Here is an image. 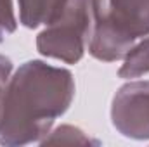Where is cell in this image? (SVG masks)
I'll use <instances>...</instances> for the list:
<instances>
[{"label": "cell", "mask_w": 149, "mask_h": 147, "mask_svg": "<svg viewBox=\"0 0 149 147\" xmlns=\"http://www.w3.org/2000/svg\"><path fill=\"white\" fill-rule=\"evenodd\" d=\"M74 78L70 69L26 61L10 74L0 99V146L42 142L54 121L70 109Z\"/></svg>", "instance_id": "obj_1"}, {"label": "cell", "mask_w": 149, "mask_h": 147, "mask_svg": "<svg viewBox=\"0 0 149 147\" xmlns=\"http://www.w3.org/2000/svg\"><path fill=\"white\" fill-rule=\"evenodd\" d=\"M149 35V0H92L88 54L102 62L123 59L127 50Z\"/></svg>", "instance_id": "obj_2"}, {"label": "cell", "mask_w": 149, "mask_h": 147, "mask_svg": "<svg viewBox=\"0 0 149 147\" xmlns=\"http://www.w3.org/2000/svg\"><path fill=\"white\" fill-rule=\"evenodd\" d=\"M92 24V0H68L63 10L37 37V50L50 59L76 64L85 50Z\"/></svg>", "instance_id": "obj_3"}, {"label": "cell", "mask_w": 149, "mask_h": 147, "mask_svg": "<svg viewBox=\"0 0 149 147\" xmlns=\"http://www.w3.org/2000/svg\"><path fill=\"white\" fill-rule=\"evenodd\" d=\"M111 123L118 133L134 140H149V80L128 81L111 102Z\"/></svg>", "instance_id": "obj_4"}, {"label": "cell", "mask_w": 149, "mask_h": 147, "mask_svg": "<svg viewBox=\"0 0 149 147\" xmlns=\"http://www.w3.org/2000/svg\"><path fill=\"white\" fill-rule=\"evenodd\" d=\"M68 0H17L19 21L24 28H38L49 24L66 5Z\"/></svg>", "instance_id": "obj_5"}, {"label": "cell", "mask_w": 149, "mask_h": 147, "mask_svg": "<svg viewBox=\"0 0 149 147\" xmlns=\"http://www.w3.org/2000/svg\"><path fill=\"white\" fill-rule=\"evenodd\" d=\"M149 73V35L137 40L123 55V64L118 69V76L123 80L141 78Z\"/></svg>", "instance_id": "obj_6"}, {"label": "cell", "mask_w": 149, "mask_h": 147, "mask_svg": "<svg viewBox=\"0 0 149 147\" xmlns=\"http://www.w3.org/2000/svg\"><path fill=\"white\" fill-rule=\"evenodd\" d=\"M42 146L45 144H80V146H90V144H99L97 140L90 139L81 128L73 125H61L56 130H50L47 137L40 142Z\"/></svg>", "instance_id": "obj_7"}, {"label": "cell", "mask_w": 149, "mask_h": 147, "mask_svg": "<svg viewBox=\"0 0 149 147\" xmlns=\"http://www.w3.org/2000/svg\"><path fill=\"white\" fill-rule=\"evenodd\" d=\"M17 28V19L14 14L12 0H0V42L12 35Z\"/></svg>", "instance_id": "obj_8"}, {"label": "cell", "mask_w": 149, "mask_h": 147, "mask_svg": "<svg viewBox=\"0 0 149 147\" xmlns=\"http://www.w3.org/2000/svg\"><path fill=\"white\" fill-rule=\"evenodd\" d=\"M10 74H12V61L0 54V99H2V94L5 90V85H7Z\"/></svg>", "instance_id": "obj_9"}]
</instances>
